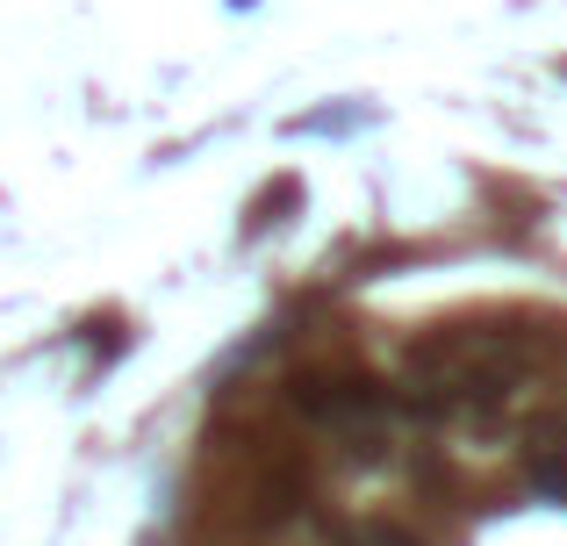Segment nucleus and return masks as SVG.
Returning <instances> with one entry per match:
<instances>
[{
	"label": "nucleus",
	"mask_w": 567,
	"mask_h": 546,
	"mask_svg": "<svg viewBox=\"0 0 567 546\" xmlns=\"http://www.w3.org/2000/svg\"><path fill=\"white\" fill-rule=\"evenodd\" d=\"M317 496V461L309 446H295L274 424H223L208 439V504H202V533L216 525V539H266L280 525H295Z\"/></svg>",
	"instance_id": "nucleus-1"
},
{
	"label": "nucleus",
	"mask_w": 567,
	"mask_h": 546,
	"mask_svg": "<svg viewBox=\"0 0 567 546\" xmlns=\"http://www.w3.org/2000/svg\"><path fill=\"white\" fill-rule=\"evenodd\" d=\"M539 360V338L525 317H460L431 323L402 352V389L424 410H496Z\"/></svg>",
	"instance_id": "nucleus-2"
},
{
	"label": "nucleus",
	"mask_w": 567,
	"mask_h": 546,
	"mask_svg": "<svg viewBox=\"0 0 567 546\" xmlns=\"http://www.w3.org/2000/svg\"><path fill=\"white\" fill-rule=\"evenodd\" d=\"M280 395H288L295 418H309V424L346 439L352 461H374L381 424H388V410H395V389H388L381 374H367L352 352H338V360H302L280 381Z\"/></svg>",
	"instance_id": "nucleus-3"
}]
</instances>
